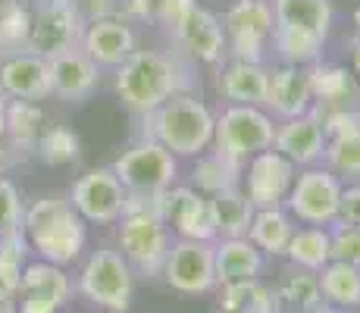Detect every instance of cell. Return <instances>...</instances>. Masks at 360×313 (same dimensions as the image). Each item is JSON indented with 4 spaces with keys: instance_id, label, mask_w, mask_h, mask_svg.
I'll use <instances>...</instances> for the list:
<instances>
[{
    "instance_id": "1",
    "label": "cell",
    "mask_w": 360,
    "mask_h": 313,
    "mask_svg": "<svg viewBox=\"0 0 360 313\" xmlns=\"http://www.w3.org/2000/svg\"><path fill=\"white\" fill-rule=\"evenodd\" d=\"M191 69L195 63L179 53L138 47L120 69H113V91L129 113L148 116L157 107H163L169 97L195 91L198 82Z\"/></svg>"
},
{
    "instance_id": "2",
    "label": "cell",
    "mask_w": 360,
    "mask_h": 313,
    "mask_svg": "<svg viewBox=\"0 0 360 313\" xmlns=\"http://www.w3.org/2000/svg\"><path fill=\"white\" fill-rule=\"evenodd\" d=\"M22 235L29 248L38 254V260L72 267L88 245V222L75 213L69 198L51 194L25 204Z\"/></svg>"
},
{
    "instance_id": "3",
    "label": "cell",
    "mask_w": 360,
    "mask_h": 313,
    "mask_svg": "<svg viewBox=\"0 0 360 313\" xmlns=\"http://www.w3.org/2000/svg\"><path fill=\"white\" fill-rule=\"evenodd\" d=\"M141 122H144V138L160 141L179 160H195L213 148L217 113L195 91L169 97L154 113L141 116Z\"/></svg>"
},
{
    "instance_id": "4",
    "label": "cell",
    "mask_w": 360,
    "mask_h": 313,
    "mask_svg": "<svg viewBox=\"0 0 360 313\" xmlns=\"http://www.w3.org/2000/svg\"><path fill=\"white\" fill-rule=\"evenodd\" d=\"M169 245V229L157 217L154 194H129L126 210L116 219V250L126 257L131 273L144 279L160 276Z\"/></svg>"
},
{
    "instance_id": "5",
    "label": "cell",
    "mask_w": 360,
    "mask_h": 313,
    "mask_svg": "<svg viewBox=\"0 0 360 313\" xmlns=\"http://www.w3.org/2000/svg\"><path fill=\"white\" fill-rule=\"evenodd\" d=\"M75 288L103 313H129L135 298V273L116 248H98L82 263Z\"/></svg>"
},
{
    "instance_id": "6",
    "label": "cell",
    "mask_w": 360,
    "mask_h": 313,
    "mask_svg": "<svg viewBox=\"0 0 360 313\" xmlns=\"http://www.w3.org/2000/svg\"><path fill=\"white\" fill-rule=\"evenodd\" d=\"M276 120L263 107L251 103H229L223 113H217V129H213V151L245 166L248 160L260 151L273 148Z\"/></svg>"
},
{
    "instance_id": "7",
    "label": "cell",
    "mask_w": 360,
    "mask_h": 313,
    "mask_svg": "<svg viewBox=\"0 0 360 313\" xmlns=\"http://www.w3.org/2000/svg\"><path fill=\"white\" fill-rule=\"evenodd\" d=\"M116 179L129 194H160L163 188L179 182V157L166 151L154 138H138L110 163Z\"/></svg>"
},
{
    "instance_id": "8",
    "label": "cell",
    "mask_w": 360,
    "mask_h": 313,
    "mask_svg": "<svg viewBox=\"0 0 360 313\" xmlns=\"http://www.w3.org/2000/svg\"><path fill=\"white\" fill-rule=\"evenodd\" d=\"M226 53L229 60L266 63L273 53L276 16L269 0H235L223 16Z\"/></svg>"
},
{
    "instance_id": "9",
    "label": "cell",
    "mask_w": 360,
    "mask_h": 313,
    "mask_svg": "<svg viewBox=\"0 0 360 313\" xmlns=\"http://www.w3.org/2000/svg\"><path fill=\"white\" fill-rule=\"evenodd\" d=\"M345 182L326 166H307L297 170L295 185L285 198V210L295 217V222L304 226H335L338 219V200H342Z\"/></svg>"
},
{
    "instance_id": "10",
    "label": "cell",
    "mask_w": 360,
    "mask_h": 313,
    "mask_svg": "<svg viewBox=\"0 0 360 313\" xmlns=\"http://www.w3.org/2000/svg\"><path fill=\"white\" fill-rule=\"evenodd\" d=\"M85 19L72 6V0H41L32 6V32H29V53L53 60L66 51L82 44Z\"/></svg>"
},
{
    "instance_id": "11",
    "label": "cell",
    "mask_w": 360,
    "mask_h": 313,
    "mask_svg": "<svg viewBox=\"0 0 360 313\" xmlns=\"http://www.w3.org/2000/svg\"><path fill=\"white\" fill-rule=\"evenodd\" d=\"M169 38L176 47L179 57H185L188 63H200V66H219L226 63V32H223V19L217 13H210L207 6H188L185 16H179L169 25Z\"/></svg>"
},
{
    "instance_id": "12",
    "label": "cell",
    "mask_w": 360,
    "mask_h": 313,
    "mask_svg": "<svg viewBox=\"0 0 360 313\" xmlns=\"http://www.w3.org/2000/svg\"><path fill=\"white\" fill-rule=\"evenodd\" d=\"M66 198L85 222H91V226H113L122 217V210H126L129 191L122 188V182L116 179V172L110 166H94V170L82 172L75 179Z\"/></svg>"
},
{
    "instance_id": "13",
    "label": "cell",
    "mask_w": 360,
    "mask_h": 313,
    "mask_svg": "<svg viewBox=\"0 0 360 313\" xmlns=\"http://www.w3.org/2000/svg\"><path fill=\"white\" fill-rule=\"evenodd\" d=\"M157 217L166 222L169 232L179 238L195 241H217V226H213L210 200L191 185H169L160 194H154Z\"/></svg>"
},
{
    "instance_id": "14",
    "label": "cell",
    "mask_w": 360,
    "mask_h": 313,
    "mask_svg": "<svg viewBox=\"0 0 360 313\" xmlns=\"http://www.w3.org/2000/svg\"><path fill=\"white\" fill-rule=\"evenodd\" d=\"M163 279L182 295H207L217 288V263H213V241L176 238L163 263Z\"/></svg>"
},
{
    "instance_id": "15",
    "label": "cell",
    "mask_w": 360,
    "mask_h": 313,
    "mask_svg": "<svg viewBox=\"0 0 360 313\" xmlns=\"http://www.w3.org/2000/svg\"><path fill=\"white\" fill-rule=\"evenodd\" d=\"M297 166L279 151H260L241 170V191L254 207H285V198L295 185Z\"/></svg>"
},
{
    "instance_id": "16",
    "label": "cell",
    "mask_w": 360,
    "mask_h": 313,
    "mask_svg": "<svg viewBox=\"0 0 360 313\" xmlns=\"http://www.w3.org/2000/svg\"><path fill=\"white\" fill-rule=\"evenodd\" d=\"M75 285L69 279L66 267L47 260L25 263L22 269V285L16 295V310L19 313H60L72 298Z\"/></svg>"
},
{
    "instance_id": "17",
    "label": "cell",
    "mask_w": 360,
    "mask_h": 313,
    "mask_svg": "<svg viewBox=\"0 0 360 313\" xmlns=\"http://www.w3.org/2000/svg\"><path fill=\"white\" fill-rule=\"evenodd\" d=\"M79 47L98 63L103 72H113L138 51V32L122 13L120 16L91 19V23H85Z\"/></svg>"
},
{
    "instance_id": "18",
    "label": "cell",
    "mask_w": 360,
    "mask_h": 313,
    "mask_svg": "<svg viewBox=\"0 0 360 313\" xmlns=\"http://www.w3.org/2000/svg\"><path fill=\"white\" fill-rule=\"evenodd\" d=\"M263 110H266L276 122L310 113V110H314V91H310L307 66H288V63L269 66Z\"/></svg>"
},
{
    "instance_id": "19",
    "label": "cell",
    "mask_w": 360,
    "mask_h": 313,
    "mask_svg": "<svg viewBox=\"0 0 360 313\" xmlns=\"http://www.w3.org/2000/svg\"><path fill=\"white\" fill-rule=\"evenodd\" d=\"M51 66V94L66 103H85L101 88L103 69L82 47L47 60Z\"/></svg>"
},
{
    "instance_id": "20",
    "label": "cell",
    "mask_w": 360,
    "mask_h": 313,
    "mask_svg": "<svg viewBox=\"0 0 360 313\" xmlns=\"http://www.w3.org/2000/svg\"><path fill=\"white\" fill-rule=\"evenodd\" d=\"M326 132H323L320 120L314 113L295 116V120H279L276 122V138L273 151H279L282 157H288L297 170L307 166H320L323 154H326Z\"/></svg>"
},
{
    "instance_id": "21",
    "label": "cell",
    "mask_w": 360,
    "mask_h": 313,
    "mask_svg": "<svg viewBox=\"0 0 360 313\" xmlns=\"http://www.w3.org/2000/svg\"><path fill=\"white\" fill-rule=\"evenodd\" d=\"M0 94L6 101H44L51 94V66L38 53H13L0 60Z\"/></svg>"
},
{
    "instance_id": "22",
    "label": "cell",
    "mask_w": 360,
    "mask_h": 313,
    "mask_svg": "<svg viewBox=\"0 0 360 313\" xmlns=\"http://www.w3.org/2000/svg\"><path fill=\"white\" fill-rule=\"evenodd\" d=\"M273 16L276 29L316 41H329L332 23H335L332 0H273Z\"/></svg>"
},
{
    "instance_id": "23",
    "label": "cell",
    "mask_w": 360,
    "mask_h": 313,
    "mask_svg": "<svg viewBox=\"0 0 360 313\" xmlns=\"http://www.w3.org/2000/svg\"><path fill=\"white\" fill-rule=\"evenodd\" d=\"M266 79L269 63H251V60H226L219 63L217 72V91L229 103H251L263 107L266 97Z\"/></svg>"
},
{
    "instance_id": "24",
    "label": "cell",
    "mask_w": 360,
    "mask_h": 313,
    "mask_svg": "<svg viewBox=\"0 0 360 313\" xmlns=\"http://www.w3.org/2000/svg\"><path fill=\"white\" fill-rule=\"evenodd\" d=\"M307 79H310V91H314V107L320 110L357 107L360 79L348 66L320 60L314 66H307Z\"/></svg>"
},
{
    "instance_id": "25",
    "label": "cell",
    "mask_w": 360,
    "mask_h": 313,
    "mask_svg": "<svg viewBox=\"0 0 360 313\" xmlns=\"http://www.w3.org/2000/svg\"><path fill=\"white\" fill-rule=\"evenodd\" d=\"M213 263H217V285L260 279L266 257L251 245L248 235L241 238H217L213 241Z\"/></svg>"
},
{
    "instance_id": "26",
    "label": "cell",
    "mask_w": 360,
    "mask_h": 313,
    "mask_svg": "<svg viewBox=\"0 0 360 313\" xmlns=\"http://www.w3.org/2000/svg\"><path fill=\"white\" fill-rule=\"evenodd\" d=\"M297 222L285 207H260L254 210V219L248 226V238L263 257H285Z\"/></svg>"
},
{
    "instance_id": "27",
    "label": "cell",
    "mask_w": 360,
    "mask_h": 313,
    "mask_svg": "<svg viewBox=\"0 0 360 313\" xmlns=\"http://www.w3.org/2000/svg\"><path fill=\"white\" fill-rule=\"evenodd\" d=\"M47 129V113L38 107V101H10L6 103V125L4 135L16 157H32L38 148L41 132Z\"/></svg>"
},
{
    "instance_id": "28",
    "label": "cell",
    "mask_w": 360,
    "mask_h": 313,
    "mask_svg": "<svg viewBox=\"0 0 360 313\" xmlns=\"http://www.w3.org/2000/svg\"><path fill=\"white\" fill-rule=\"evenodd\" d=\"M207 200H210L217 238H241V235H248V226H251L257 207L248 200L241 185L226 188V191H219V194H210Z\"/></svg>"
},
{
    "instance_id": "29",
    "label": "cell",
    "mask_w": 360,
    "mask_h": 313,
    "mask_svg": "<svg viewBox=\"0 0 360 313\" xmlns=\"http://www.w3.org/2000/svg\"><path fill=\"white\" fill-rule=\"evenodd\" d=\"M241 170H245L241 163H235V160L223 157L219 151L210 148L207 154L195 157L188 185L195 188V191L204 194V198H210V194H219V191H226V188L241 185Z\"/></svg>"
},
{
    "instance_id": "30",
    "label": "cell",
    "mask_w": 360,
    "mask_h": 313,
    "mask_svg": "<svg viewBox=\"0 0 360 313\" xmlns=\"http://www.w3.org/2000/svg\"><path fill=\"white\" fill-rule=\"evenodd\" d=\"M316 276H320L323 304H332V307H342V310L360 307V267L329 260Z\"/></svg>"
},
{
    "instance_id": "31",
    "label": "cell",
    "mask_w": 360,
    "mask_h": 313,
    "mask_svg": "<svg viewBox=\"0 0 360 313\" xmlns=\"http://www.w3.org/2000/svg\"><path fill=\"white\" fill-rule=\"evenodd\" d=\"M285 257L292 260V267L297 269H310L320 273L323 267L332 260V238L326 226H297L292 241H288Z\"/></svg>"
},
{
    "instance_id": "32",
    "label": "cell",
    "mask_w": 360,
    "mask_h": 313,
    "mask_svg": "<svg viewBox=\"0 0 360 313\" xmlns=\"http://www.w3.org/2000/svg\"><path fill=\"white\" fill-rule=\"evenodd\" d=\"M29 241L22 232H13L0 238V301L16 304L19 285H22V269L29 263Z\"/></svg>"
},
{
    "instance_id": "33",
    "label": "cell",
    "mask_w": 360,
    "mask_h": 313,
    "mask_svg": "<svg viewBox=\"0 0 360 313\" xmlns=\"http://www.w3.org/2000/svg\"><path fill=\"white\" fill-rule=\"evenodd\" d=\"M282 307L295 310V313H310L323 304V291H320V276L310 269H297L292 267V273H285L279 288Z\"/></svg>"
},
{
    "instance_id": "34",
    "label": "cell",
    "mask_w": 360,
    "mask_h": 313,
    "mask_svg": "<svg viewBox=\"0 0 360 313\" xmlns=\"http://www.w3.org/2000/svg\"><path fill=\"white\" fill-rule=\"evenodd\" d=\"M34 157L44 166H69L82 157V138L69 125H47L38 138Z\"/></svg>"
},
{
    "instance_id": "35",
    "label": "cell",
    "mask_w": 360,
    "mask_h": 313,
    "mask_svg": "<svg viewBox=\"0 0 360 313\" xmlns=\"http://www.w3.org/2000/svg\"><path fill=\"white\" fill-rule=\"evenodd\" d=\"M323 166L335 172L342 182H360V129L329 138Z\"/></svg>"
},
{
    "instance_id": "36",
    "label": "cell",
    "mask_w": 360,
    "mask_h": 313,
    "mask_svg": "<svg viewBox=\"0 0 360 313\" xmlns=\"http://www.w3.org/2000/svg\"><path fill=\"white\" fill-rule=\"evenodd\" d=\"M29 32H32V6L16 0V4H10L0 13V60L29 51Z\"/></svg>"
},
{
    "instance_id": "37",
    "label": "cell",
    "mask_w": 360,
    "mask_h": 313,
    "mask_svg": "<svg viewBox=\"0 0 360 313\" xmlns=\"http://www.w3.org/2000/svg\"><path fill=\"white\" fill-rule=\"evenodd\" d=\"M22 219H25L22 191H19L10 176H0V238L13 232H22Z\"/></svg>"
},
{
    "instance_id": "38",
    "label": "cell",
    "mask_w": 360,
    "mask_h": 313,
    "mask_svg": "<svg viewBox=\"0 0 360 313\" xmlns=\"http://www.w3.org/2000/svg\"><path fill=\"white\" fill-rule=\"evenodd\" d=\"M329 238H332V260L360 267V226L335 222V226H329Z\"/></svg>"
},
{
    "instance_id": "39",
    "label": "cell",
    "mask_w": 360,
    "mask_h": 313,
    "mask_svg": "<svg viewBox=\"0 0 360 313\" xmlns=\"http://www.w3.org/2000/svg\"><path fill=\"white\" fill-rule=\"evenodd\" d=\"M310 113L320 120L323 132H326V138H335V135H345V132L360 129V113H357V107H335V110H320V107H314Z\"/></svg>"
},
{
    "instance_id": "40",
    "label": "cell",
    "mask_w": 360,
    "mask_h": 313,
    "mask_svg": "<svg viewBox=\"0 0 360 313\" xmlns=\"http://www.w3.org/2000/svg\"><path fill=\"white\" fill-rule=\"evenodd\" d=\"M172 0H122V16L129 23H150L160 25L166 10H169Z\"/></svg>"
},
{
    "instance_id": "41",
    "label": "cell",
    "mask_w": 360,
    "mask_h": 313,
    "mask_svg": "<svg viewBox=\"0 0 360 313\" xmlns=\"http://www.w3.org/2000/svg\"><path fill=\"white\" fill-rule=\"evenodd\" d=\"M285 307H282V298L276 288H269V285H263L260 279L254 282L251 288V298H248L245 310L241 313H282Z\"/></svg>"
},
{
    "instance_id": "42",
    "label": "cell",
    "mask_w": 360,
    "mask_h": 313,
    "mask_svg": "<svg viewBox=\"0 0 360 313\" xmlns=\"http://www.w3.org/2000/svg\"><path fill=\"white\" fill-rule=\"evenodd\" d=\"M345 226H360V182H348L342 188V200H338V219Z\"/></svg>"
},
{
    "instance_id": "43",
    "label": "cell",
    "mask_w": 360,
    "mask_h": 313,
    "mask_svg": "<svg viewBox=\"0 0 360 313\" xmlns=\"http://www.w3.org/2000/svg\"><path fill=\"white\" fill-rule=\"evenodd\" d=\"M72 6L82 13L85 23L103 19V16H120L122 13V0H72Z\"/></svg>"
},
{
    "instance_id": "44",
    "label": "cell",
    "mask_w": 360,
    "mask_h": 313,
    "mask_svg": "<svg viewBox=\"0 0 360 313\" xmlns=\"http://www.w3.org/2000/svg\"><path fill=\"white\" fill-rule=\"evenodd\" d=\"M13 166H16V151L10 148L6 135H0V176H6Z\"/></svg>"
},
{
    "instance_id": "45",
    "label": "cell",
    "mask_w": 360,
    "mask_h": 313,
    "mask_svg": "<svg viewBox=\"0 0 360 313\" xmlns=\"http://www.w3.org/2000/svg\"><path fill=\"white\" fill-rule=\"evenodd\" d=\"M351 72L360 79V38H354V47H351Z\"/></svg>"
},
{
    "instance_id": "46",
    "label": "cell",
    "mask_w": 360,
    "mask_h": 313,
    "mask_svg": "<svg viewBox=\"0 0 360 313\" xmlns=\"http://www.w3.org/2000/svg\"><path fill=\"white\" fill-rule=\"evenodd\" d=\"M6 103H10V101L0 94V135H4V125H6Z\"/></svg>"
},
{
    "instance_id": "47",
    "label": "cell",
    "mask_w": 360,
    "mask_h": 313,
    "mask_svg": "<svg viewBox=\"0 0 360 313\" xmlns=\"http://www.w3.org/2000/svg\"><path fill=\"white\" fill-rule=\"evenodd\" d=\"M310 313H351V310H342V307H332V304H320L316 310H310Z\"/></svg>"
},
{
    "instance_id": "48",
    "label": "cell",
    "mask_w": 360,
    "mask_h": 313,
    "mask_svg": "<svg viewBox=\"0 0 360 313\" xmlns=\"http://www.w3.org/2000/svg\"><path fill=\"white\" fill-rule=\"evenodd\" d=\"M0 313H19V310H16V304H6V301H0Z\"/></svg>"
},
{
    "instance_id": "49",
    "label": "cell",
    "mask_w": 360,
    "mask_h": 313,
    "mask_svg": "<svg viewBox=\"0 0 360 313\" xmlns=\"http://www.w3.org/2000/svg\"><path fill=\"white\" fill-rule=\"evenodd\" d=\"M351 19H354V32H357V38H360V6L354 10V16H351Z\"/></svg>"
},
{
    "instance_id": "50",
    "label": "cell",
    "mask_w": 360,
    "mask_h": 313,
    "mask_svg": "<svg viewBox=\"0 0 360 313\" xmlns=\"http://www.w3.org/2000/svg\"><path fill=\"white\" fill-rule=\"evenodd\" d=\"M10 4H16V0H0V13H4L6 6H10Z\"/></svg>"
},
{
    "instance_id": "51",
    "label": "cell",
    "mask_w": 360,
    "mask_h": 313,
    "mask_svg": "<svg viewBox=\"0 0 360 313\" xmlns=\"http://www.w3.org/2000/svg\"><path fill=\"white\" fill-rule=\"evenodd\" d=\"M19 4H29V6H34V4H41V0H19Z\"/></svg>"
},
{
    "instance_id": "52",
    "label": "cell",
    "mask_w": 360,
    "mask_h": 313,
    "mask_svg": "<svg viewBox=\"0 0 360 313\" xmlns=\"http://www.w3.org/2000/svg\"><path fill=\"white\" fill-rule=\"evenodd\" d=\"M357 113H360V94H357Z\"/></svg>"
}]
</instances>
